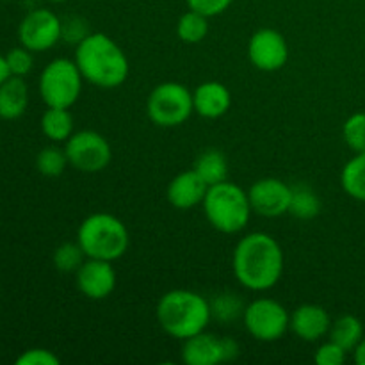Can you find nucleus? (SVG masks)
<instances>
[{"label":"nucleus","instance_id":"nucleus-1","mask_svg":"<svg viewBox=\"0 0 365 365\" xmlns=\"http://www.w3.org/2000/svg\"><path fill=\"white\" fill-rule=\"evenodd\" d=\"M232 269L239 284L248 291H269L284 274V250L273 235L253 232L241 237L235 246Z\"/></svg>","mask_w":365,"mask_h":365},{"label":"nucleus","instance_id":"nucleus-2","mask_svg":"<svg viewBox=\"0 0 365 365\" xmlns=\"http://www.w3.org/2000/svg\"><path fill=\"white\" fill-rule=\"evenodd\" d=\"M75 63L86 82L102 89H114L128 78L127 53L103 32H89L77 45Z\"/></svg>","mask_w":365,"mask_h":365},{"label":"nucleus","instance_id":"nucleus-3","mask_svg":"<svg viewBox=\"0 0 365 365\" xmlns=\"http://www.w3.org/2000/svg\"><path fill=\"white\" fill-rule=\"evenodd\" d=\"M155 316L160 328L178 341L205 331L212 319L210 303L202 294L187 289L166 292L157 303Z\"/></svg>","mask_w":365,"mask_h":365},{"label":"nucleus","instance_id":"nucleus-4","mask_svg":"<svg viewBox=\"0 0 365 365\" xmlns=\"http://www.w3.org/2000/svg\"><path fill=\"white\" fill-rule=\"evenodd\" d=\"M77 242L88 259H121L130 245V235L120 217L107 212H96L86 217L77 230Z\"/></svg>","mask_w":365,"mask_h":365},{"label":"nucleus","instance_id":"nucleus-5","mask_svg":"<svg viewBox=\"0 0 365 365\" xmlns=\"http://www.w3.org/2000/svg\"><path fill=\"white\" fill-rule=\"evenodd\" d=\"M202 205L207 221L221 234L245 230L253 212L248 192L228 180L209 185Z\"/></svg>","mask_w":365,"mask_h":365},{"label":"nucleus","instance_id":"nucleus-6","mask_svg":"<svg viewBox=\"0 0 365 365\" xmlns=\"http://www.w3.org/2000/svg\"><path fill=\"white\" fill-rule=\"evenodd\" d=\"M82 77L77 63L66 57H57L43 68L39 75V96L46 107L70 109L82 93Z\"/></svg>","mask_w":365,"mask_h":365},{"label":"nucleus","instance_id":"nucleus-7","mask_svg":"<svg viewBox=\"0 0 365 365\" xmlns=\"http://www.w3.org/2000/svg\"><path fill=\"white\" fill-rule=\"evenodd\" d=\"M195 113L192 93L178 82H163L146 100V114L157 127H180Z\"/></svg>","mask_w":365,"mask_h":365},{"label":"nucleus","instance_id":"nucleus-8","mask_svg":"<svg viewBox=\"0 0 365 365\" xmlns=\"http://www.w3.org/2000/svg\"><path fill=\"white\" fill-rule=\"evenodd\" d=\"M242 321L248 334L260 342L280 341L291 330V314L271 298H259L246 305Z\"/></svg>","mask_w":365,"mask_h":365},{"label":"nucleus","instance_id":"nucleus-9","mask_svg":"<svg viewBox=\"0 0 365 365\" xmlns=\"http://www.w3.org/2000/svg\"><path fill=\"white\" fill-rule=\"evenodd\" d=\"M68 163L82 173H98L113 160V148L102 134L95 130L73 132L64 145Z\"/></svg>","mask_w":365,"mask_h":365},{"label":"nucleus","instance_id":"nucleus-10","mask_svg":"<svg viewBox=\"0 0 365 365\" xmlns=\"http://www.w3.org/2000/svg\"><path fill=\"white\" fill-rule=\"evenodd\" d=\"M61 38H63V21L50 9L31 11L18 25L20 45L34 53L50 50Z\"/></svg>","mask_w":365,"mask_h":365},{"label":"nucleus","instance_id":"nucleus-11","mask_svg":"<svg viewBox=\"0 0 365 365\" xmlns=\"http://www.w3.org/2000/svg\"><path fill=\"white\" fill-rule=\"evenodd\" d=\"M248 57L260 71L282 70L289 59L287 39L274 29H260L250 38Z\"/></svg>","mask_w":365,"mask_h":365},{"label":"nucleus","instance_id":"nucleus-12","mask_svg":"<svg viewBox=\"0 0 365 365\" xmlns=\"http://www.w3.org/2000/svg\"><path fill=\"white\" fill-rule=\"evenodd\" d=\"M248 196L253 212L264 217H278L289 214L292 187L280 178H260L250 187Z\"/></svg>","mask_w":365,"mask_h":365},{"label":"nucleus","instance_id":"nucleus-13","mask_svg":"<svg viewBox=\"0 0 365 365\" xmlns=\"http://www.w3.org/2000/svg\"><path fill=\"white\" fill-rule=\"evenodd\" d=\"M75 274L77 289L89 299H106L116 289V271L109 260L86 259Z\"/></svg>","mask_w":365,"mask_h":365},{"label":"nucleus","instance_id":"nucleus-14","mask_svg":"<svg viewBox=\"0 0 365 365\" xmlns=\"http://www.w3.org/2000/svg\"><path fill=\"white\" fill-rule=\"evenodd\" d=\"M331 319L321 305L305 303L291 314V331L305 342H317L330 331Z\"/></svg>","mask_w":365,"mask_h":365},{"label":"nucleus","instance_id":"nucleus-15","mask_svg":"<svg viewBox=\"0 0 365 365\" xmlns=\"http://www.w3.org/2000/svg\"><path fill=\"white\" fill-rule=\"evenodd\" d=\"M207 189V182L195 170L182 171L168 185V202L178 210H189L203 203Z\"/></svg>","mask_w":365,"mask_h":365},{"label":"nucleus","instance_id":"nucleus-16","mask_svg":"<svg viewBox=\"0 0 365 365\" xmlns=\"http://www.w3.org/2000/svg\"><path fill=\"white\" fill-rule=\"evenodd\" d=\"M180 356L185 365H217L225 362L223 339L207 331L192 335L184 341Z\"/></svg>","mask_w":365,"mask_h":365},{"label":"nucleus","instance_id":"nucleus-17","mask_svg":"<svg viewBox=\"0 0 365 365\" xmlns=\"http://www.w3.org/2000/svg\"><path fill=\"white\" fill-rule=\"evenodd\" d=\"M195 113L207 120H216L228 113L232 106L230 89L216 81H207L192 91Z\"/></svg>","mask_w":365,"mask_h":365},{"label":"nucleus","instance_id":"nucleus-18","mask_svg":"<svg viewBox=\"0 0 365 365\" xmlns=\"http://www.w3.org/2000/svg\"><path fill=\"white\" fill-rule=\"evenodd\" d=\"M29 106V86L24 77L11 75L0 84V120L13 121L25 114Z\"/></svg>","mask_w":365,"mask_h":365},{"label":"nucleus","instance_id":"nucleus-19","mask_svg":"<svg viewBox=\"0 0 365 365\" xmlns=\"http://www.w3.org/2000/svg\"><path fill=\"white\" fill-rule=\"evenodd\" d=\"M41 132L53 143H66L73 134V116L68 109L46 107L41 116Z\"/></svg>","mask_w":365,"mask_h":365},{"label":"nucleus","instance_id":"nucleus-20","mask_svg":"<svg viewBox=\"0 0 365 365\" xmlns=\"http://www.w3.org/2000/svg\"><path fill=\"white\" fill-rule=\"evenodd\" d=\"M328 334H330V341L337 342L346 351H355L359 342L364 339V327L359 317L346 314L331 323Z\"/></svg>","mask_w":365,"mask_h":365},{"label":"nucleus","instance_id":"nucleus-21","mask_svg":"<svg viewBox=\"0 0 365 365\" xmlns=\"http://www.w3.org/2000/svg\"><path fill=\"white\" fill-rule=\"evenodd\" d=\"M192 170L207 182V185L220 184V182L227 180L228 177L227 157L220 150H205L198 155Z\"/></svg>","mask_w":365,"mask_h":365},{"label":"nucleus","instance_id":"nucleus-22","mask_svg":"<svg viewBox=\"0 0 365 365\" xmlns=\"http://www.w3.org/2000/svg\"><path fill=\"white\" fill-rule=\"evenodd\" d=\"M341 184L346 195L365 202V152L355 153V157L346 163L341 173Z\"/></svg>","mask_w":365,"mask_h":365},{"label":"nucleus","instance_id":"nucleus-23","mask_svg":"<svg viewBox=\"0 0 365 365\" xmlns=\"http://www.w3.org/2000/svg\"><path fill=\"white\" fill-rule=\"evenodd\" d=\"M207 34H209V16L205 14L189 9L178 18L177 36L180 41L195 45V43L203 41Z\"/></svg>","mask_w":365,"mask_h":365},{"label":"nucleus","instance_id":"nucleus-24","mask_svg":"<svg viewBox=\"0 0 365 365\" xmlns=\"http://www.w3.org/2000/svg\"><path fill=\"white\" fill-rule=\"evenodd\" d=\"M321 212V200L316 192L307 185H298L292 187L291 207L289 214L298 220H312Z\"/></svg>","mask_w":365,"mask_h":365},{"label":"nucleus","instance_id":"nucleus-25","mask_svg":"<svg viewBox=\"0 0 365 365\" xmlns=\"http://www.w3.org/2000/svg\"><path fill=\"white\" fill-rule=\"evenodd\" d=\"M245 303L239 296H235L234 292H225V294L216 296L210 303V312H212L214 319H217L220 323H234L235 319L242 317L245 314Z\"/></svg>","mask_w":365,"mask_h":365},{"label":"nucleus","instance_id":"nucleus-26","mask_svg":"<svg viewBox=\"0 0 365 365\" xmlns=\"http://www.w3.org/2000/svg\"><path fill=\"white\" fill-rule=\"evenodd\" d=\"M86 259L88 257L78 242H63L53 252V266L61 273H77Z\"/></svg>","mask_w":365,"mask_h":365},{"label":"nucleus","instance_id":"nucleus-27","mask_svg":"<svg viewBox=\"0 0 365 365\" xmlns=\"http://www.w3.org/2000/svg\"><path fill=\"white\" fill-rule=\"evenodd\" d=\"M66 152L57 146H46L41 152L36 155V170L43 175V177H59L68 166Z\"/></svg>","mask_w":365,"mask_h":365},{"label":"nucleus","instance_id":"nucleus-28","mask_svg":"<svg viewBox=\"0 0 365 365\" xmlns=\"http://www.w3.org/2000/svg\"><path fill=\"white\" fill-rule=\"evenodd\" d=\"M342 135L353 152H365V113L351 114L342 127Z\"/></svg>","mask_w":365,"mask_h":365},{"label":"nucleus","instance_id":"nucleus-29","mask_svg":"<svg viewBox=\"0 0 365 365\" xmlns=\"http://www.w3.org/2000/svg\"><path fill=\"white\" fill-rule=\"evenodd\" d=\"M34 52H31L25 46H14L9 52L6 53L7 66H9L11 75L14 77H25L32 71V66H34Z\"/></svg>","mask_w":365,"mask_h":365},{"label":"nucleus","instance_id":"nucleus-30","mask_svg":"<svg viewBox=\"0 0 365 365\" xmlns=\"http://www.w3.org/2000/svg\"><path fill=\"white\" fill-rule=\"evenodd\" d=\"M346 355H348V351L342 346H339L334 341H328L317 348L314 360L317 365H342L346 362Z\"/></svg>","mask_w":365,"mask_h":365},{"label":"nucleus","instance_id":"nucleus-31","mask_svg":"<svg viewBox=\"0 0 365 365\" xmlns=\"http://www.w3.org/2000/svg\"><path fill=\"white\" fill-rule=\"evenodd\" d=\"M16 365H59L61 359L53 351L45 348H31L25 349L16 360Z\"/></svg>","mask_w":365,"mask_h":365},{"label":"nucleus","instance_id":"nucleus-32","mask_svg":"<svg viewBox=\"0 0 365 365\" xmlns=\"http://www.w3.org/2000/svg\"><path fill=\"white\" fill-rule=\"evenodd\" d=\"M185 2H187L189 9L212 18L223 14L234 0H185Z\"/></svg>","mask_w":365,"mask_h":365},{"label":"nucleus","instance_id":"nucleus-33","mask_svg":"<svg viewBox=\"0 0 365 365\" xmlns=\"http://www.w3.org/2000/svg\"><path fill=\"white\" fill-rule=\"evenodd\" d=\"M84 24L86 21L78 20V18H71V20H68L66 24H63V38L66 39V41H75L78 45V43L89 34V32L86 31Z\"/></svg>","mask_w":365,"mask_h":365},{"label":"nucleus","instance_id":"nucleus-34","mask_svg":"<svg viewBox=\"0 0 365 365\" xmlns=\"http://www.w3.org/2000/svg\"><path fill=\"white\" fill-rule=\"evenodd\" d=\"M9 77H11V71H9V66H7L6 56L0 53V84H4Z\"/></svg>","mask_w":365,"mask_h":365},{"label":"nucleus","instance_id":"nucleus-35","mask_svg":"<svg viewBox=\"0 0 365 365\" xmlns=\"http://www.w3.org/2000/svg\"><path fill=\"white\" fill-rule=\"evenodd\" d=\"M355 362L359 365H365V337L355 348Z\"/></svg>","mask_w":365,"mask_h":365},{"label":"nucleus","instance_id":"nucleus-36","mask_svg":"<svg viewBox=\"0 0 365 365\" xmlns=\"http://www.w3.org/2000/svg\"><path fill=\"white\" fill-rule=\"evenodd\" d=\"M48 2H53V4H63V2H70V0H48Z\"/></svg>","mask_w":365,"mask_h":365}]
</instances>
